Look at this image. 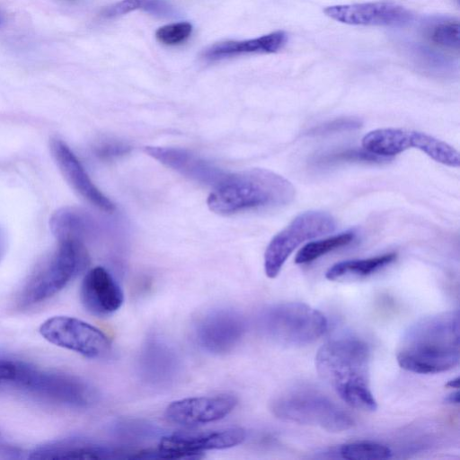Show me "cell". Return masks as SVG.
<instances>
[{
    "label": "cell",
    "mask_w": 460,
    "mask_h": 460,
    "mask_svg": "<svg viewBox=\"0 0 460 460\" xmlns=\"http://www.w3.org/2000/svg\"><path fill=\"white\" fill-rule=\"evenodd\" d=\"M84 307L96 316H108L117 312L124 302L122 288L103 267L97 266L84 275L80 288Z\"/></svg>",
    "instance_id": "obj_16"
},
{
    "label": "cell",
    "mask_w": 460,
    "mask_h": 460,
    "mask_svg": "<svg viewBox=\"0 0 460 460\" xmlns=\"http://www.w3.org/2000/svg\"><path fill=\"white\" fill-rule=\"evenodd\" d=\"M192 32V25L187 22H174L162 26L155 31L158 41L173 46L185 41Z\"/></svg>",
    "instance_id": "obj_30"
},
{
    "label": "cell",
    "mask_w": 460,
    "mask_h": 460,
    "mask_svg": "<svg viewBox=\"0 0 460 460\" xmlns=\"http://www.w3.org/2000/svg\"><path fill=\"white\" fill-rule=\"evenodd\" d=\"M370 350L353 337H341L324 343L315 356L319 376L350 407L374 411L376 401L369 386Z\"/></svg>",
    "instance_id": "obj_2"
},
{
    "label": "cell",
    "mask_w": 460,
    "mask_h": 460,
    "mask_svg": "<svg viewBox=\"0 0 460 460\" xmlns=\"http://www.w3.org/2000/svg\"><path fill=\"white\" fill-rule=\"evenodd\" d=\"M181 367L177 351L165 340L152 336L146 341L137 359V373L146 385L166 387L176 381Z\"/></svg>",
    "instance_id": "obj_14"
},
{
    "label": "cell",
    "mask_w": 460,
    "mask_h": 460,
    "mask_svg": "<svg viewBox=\"0 0 460 460\" xmlns=\"http://www.w3.org/2000/svg\"><path fill=\"white\" fill-rule=\"evenodd\" d=\"M411 147L421 150L442 164L450 167L460 164L459 153L455 147L427 133L411 130Z\"/></svg>",
    "instance_id": "obj_23"
},
{
    "label": "cell",
    "mask_w": 460,
    "mask_h": 460,
    "mask_svg": "<svg viewBox=\"0 0 460 460\" xmlns=\"http://www.w3.org/2000/svg\"><path fill=\"white\" fill-rule=\"evenodd\" d=\"M49 227L58 242L77 240L84 237L90 230L89 218L82 211L74 208H61L56 210L50 219Z\"/></svg>",
    "instance_id": "obj_21"
},
{
    "label": "cell",
    "mask_w": 460,
    "mask_h": 460,
    "mask_svg": "<svg viewBox=\"0 0 460 460\" xmlns=\"http://www.w3.org/2000/svg\"><path fill=\"white\" fill-rule=\"evenodd\" d=\"M366 151L387 159L411 147V130L388 128H378L366 134L362 138Z\"/></svg>",
    "instance_id": "obj_20"
},
{
    "label": "cell",
    "mask_w": 460,
    "mask_h": 460,
    "mask_svg": "<svg viewBox=\"0 0 460 460\" xmlns=\"http://www.w3.org/2000/svg\"><path fill=\"white\" fill-rule=\"evenodd\" d=\"M14 363L11 384L40 399L77 409L88 408L97 401L96 390L75 376L41 370L17 360Z\"/></svg>",
    "instance_id": "obj_6"
},
{
    "label": "cell",
    "mask_w": 460,
    "mask_h": 460,
    "mask_svg": "<svg viewBox=\"0 0 460 460\" xmlns=\"http://www.w3.org/2000/svg\"><path fill=\"white\" fill-rule=\"evenodd\" d=\"M237 402V398L228 394L184 398L167 406L165 418L175 425L195 427L224 419Z\"/></svg>",
    "instance_id": "obj_12"
},
{
    "label": "cell",
    "mask_w": 460,
    "mask_h": 460,
    "mask_svg": "<svg viewBox=\"0 0 460 460\" xmlns=\"http://www.w3.org/2000/svg\"><path fill=\"white\" fill-rule=\"evenodd\" d=\"M89 257L82 241L58 242L50 259L24 286L19 303L31 306L44 302L64 289L88 265Z\"/></svg>",
    "instance_id": "obj_5"
},
{
    "label": "cell",
    "mask_w": 460,
    "mask_h": 460,
    "mask_svg": "<svg viewBox=\"0 0 460 460\" xmlns=\"http://www.w3.org/2000/svg\"><path fill=\"white\" fill-rule=\"evenodd\" d=\"M15 374L14 360H0V385L11 384Z\"/></svg>",
    "instance_id": "obj_32"
},
{
    "label": "cell",
    "mask_w": 460,
    "mask_h": 460,
    "mask_svg": "<svg viewBox=\"0 0 460 460\" xmlns=\"http://www.w3.org/2000/svg\"><path fill=\"white\" fill-rule=\"evenodd\" d=\"M52 155L67 182L86 200L98 208L112 212L115 205L93 182L70 147L61 139L50 142Z\"/></svg>",
    "instance_id": "obj_17"
},
{
    "label": "cell",
    "mask_w": 460,
    "mask_h": 460,
    "mask_svg": "<svg viewBox=\"0 0 460 460\" xmlns=\"http://www.w3.org/2000/svg\"><path fill=\"white\" fill-rule=\"evenodd\" d=\"M323 13L340 22L362 26H404L413 17L408 9L391 2L332 5Z\"/></svg>",
    "instance_id": "obj_13"
},
{
    "label": "cell",
    "mask_w": 460,
    "mask_h": 460,
    "mask_svg": "<svg viewBox=\"0 0 460 460\" xmlns=\"http://www.w3.org/2000/svg\"><path fill=\"white\" fill-rule=\"evenodd\" d=\"M334 217L319 210L305 211L293 219L270 242L264 253V271L274 279L280 272L290 254L303 243L332 233Z\"/></svg>",
    "instance_id": "obj_8"
},
{
    "label": "cell",
    "mask_w": 460,
    "mask_h": 460,
    "mask_svg": "<svg viewBox=\"0 0 460 460\" xmlns=\"http://www.w3.org/2000/svg\"><path fill=\"white\" fill-rule=\"evenodd\" d=\"M6 234L4 229L0 226V261L2 260L6 250Z\"/></svg>",
    "instance_id": "obj_34"
},
{
    "label": "cell",
    "mask_w": 460,
    "mask_h": 460,
    "mask_svg": "<svg viewBox=\"0 0 460 460\" xmlns=\"http://www.w3.org/2000/svg\"><path fill=\"white\" fill-rule=\"evenodd\" d=\"M270 411L282 420L319 427L332 432L348 430L354 424L346 411L314 390L285 392L272 400Z\"/></svg>",
    "instance_id": "obj_7"
},
{
    "label": "cell",
    "mask_w": 460,
    "mask_h": 460,
    "mask_svg": "<svg viewBox=\"0 0 460 460\" xmlns=\"http://www.w3.org/2000/svg\"><path fill=\"white\" fill-rule=\"evenodd\" d=\"M195 332L202 349L222 355L232 351L241 342L246 332V321L234 309H214L199 321Z\"/></svg>",
    "instance_id": "obj_11"
},
{
    "label": "cell",
    "mask_w": 460,
    "mask_h": 460,
    "mask_svg": "<svg viewBox=\"0 0 460 460\" xmlns=\"http://www.w3.org/2000/svg\"><path fill=\"white\" fill-rule=\"evenodd\" d=\"M145 152L179 173L201 183H217L225 175L217 167L185 149L146 146Z\"/></svg>",
    "instance_id": "obj_18"
},
{
    "label": "cell",
    "mask_w": 460,
    "mask_h": 460,
    "mask_svg": "<svg viewBox=\"0 0 460 460\" xmlns=\"http://www.w3.org/2000/svg\"><path fill=\"white\" fill-rule=\"evenodd\" d=\"M458 310L426 316L403 333L396 359L404 370L437 374L456 367L460 360Z\"/></svg>",
    "instance_id": "obj_1"
},
{
    "label": "cell",
    "mask_w": 460,
    "mask_h": 460,
    "mask_svg": "<svg viewBox=\"0 0 460 460\" xmlns=\"http://www.w3.org/2000/svg\"><path fill=\"white\" fill-rule=\"evenodd\" d=\"M356 236L357 232L350 229L326 239L309 242L298 251L295 262L296 264L309 263L332 251L349 244Z\"/></svg>",
    "instance_id": "obj_25"
},
{
    "label": "cell",
    "mask_w": 460,
    "mask_h": 460,
    "mask_svg": "<svg viewBox=\"0 0 460 460\" xmlns=\"http://www.w3.org/2000/svg\"><path fill=\"white\" fill-rule=\"evenodd\" d=\"M397 255L389 252L367 259L347 260L331 266L325 272L329 280H337L347 277H365L391 264Z\"/></svg>",
    "instance_id": "obj_22"
},
{
    "label": "cell",
    "mask_w": 460,
    "mask_h": 460,
    "mask_svg": "<svg viewBox=\"0 0 460 460\" xmlns=\"http://www.w3.org/2000/svg\"><path fill=\"white\" fill-rule=\"evenodd\" d=\"M128 147L121 145H104L98 148V155L102 157H111L128 152Z\"/></svg>",
    "instance_id": "obj_33"
},
{
    "label": "cell",
    "mask_w": 460,
    "mask_h": 460,
    "mask_svg": "<svg viewBox=\"0 0 460 460\" xmlns=\"http://www.w3.org/2000/svg\"><path fill=\"white\" fill-rule=\"evenodd\" d=\"M135 10H142L158 17H171L174 14L172 6L165 0H121L105 7L102 15L113 18Z\"/></svg>",
    "instance_id": "obj_26"
},
{
    "label": "cell",
    "mask_w": 460,
    "mask_h": 460,
    "mask_svg": "<svg viewBox=\"0 0 460 460\" xmlns=\"http://www.w3.org/2000/svg\"><path fill=\"white\" fill-rule=\"evenodd\" d=\"M385 158L376 156L365 149H346L338 152H332L320 155L316 160V164L320 166H329L344 162H371L376 163L385 161Z\"/></svg>",
    "instance_id": "obj_29"
},
{
    "label": "cell",
    "mask_w": 460,
    "mask_h": 460,
    "mask_svg": "<svg viewBox=\"0 0 460 460\" xmlns=\"http://www.w3.org/2000/svg\"><path fill=\"white\" fill-rule=\"evenodd\" d=\"M288 40L283 31H277L245 40H230L214 44L203 52V58L217 61L250 53H274L281 49Z\"/></svg>",
    "instance_id": "obj_19"
},
{
    "label": "cell",
    "mask_w": 460,
    "mask_h": 460,
    "mask_svg": "<svg viewBox=\"0 0 460 460\" xmlns=\"http://www.w3.org/2000/svg\"><path fill=\"white\" fill-rule=\"evenodd\" d=\"M295 194V187L283 176L266 169H251L224 175L215 184L207 204L215 213L231 215L287 205Z\"/></svg>",
    "instance_id": "obj_3"
},
{
    "label": "cell",
    "mask_w": 460,
    "mask_h": 460,
    "mask_svg": "<svg viewBox=\"0 0 460 460\" xmlns=\"http://www.w3.org/2000/svg\"><path fill=\"white\" fill-rule=\"evenodd\" d=\"M49 342L89 358L107 357L111 351L109 338L95 326L70 316H54L40 327Z\"/></svg>",
    "instance_id": "obj_9"
},
{
    "label": "cell",
    "mask_w": 460,
    "mask_h": 460,
    "mask_svg": "<svg viewBox=\"0 0 460 460\" xmlns=\"http://www.w3.org/2000/svg\"><path fill=\"white\" fill-rule=\"evenodd\" d=\"M138 451L110 446L85 438L72 437L34 447L30 459H124L137 458Z\"/></svg>",
    "instance_id": "obj_15"
},
{
    "label": "cell",
    "mask_w": 460,
    "mask_h": 460,
    "mask_svg": "<svg viewBox=\"0 0 460 460\" xmlns=\"http://www.w3.org/2000/svg\"><path fill=\"white\" fill-rule=\"evenodd\" d=\"M110 432L119 440L135 442L155 438L160 430L153 423L143 420L120 419L111 425Z\"/></svg>",
    "instance_id": "obj_27"
},
{
    "label": "cell",
    "mask_w": 460,
    "mask_h": 460,
    "mask_svg": "<svg viewBox=\"0 0 460 460\" xmlns=\"http://www.w3.org/2000/svg\"><path fill=\"white\" fill-rule=\"evenodd\" d=\"M245 438L242 428L166 435L160 439L156 450H146L145 458H195L204 451L235 447Z\"/></svg>",
    "instance_id": "obj_10"
},
{
    "label": "cell",
    "mask_w": 460,
    "mask_h": 460,
    "mask_svg": "<svg viewBox=\"0 0 460 460\" xmlns=\"http://www.w3.org/2000/svg\"><path fill=\"white\" fill-rule=\"evenodd\" d=\"M4 14H3V13L0 11V26L2 25V23L4 22Z\"/></svg>",
    "instance_id": "obj_37"
},
{
    "label": "cell",
    "mask_w": 460,
    "mask_h": 460,
    "mask_svg": "<svg viewBox=\"0 0 460 460\" xmlns=\"http://www.w3.org/2000/svg\"><path fill=\"white\" fill-rule=\"evenodd\" d=\"M459 384H460V378H459V376H456V377H455V378H453V379L449 380V381L446 384V385H447V387H450V388H456V389H457V388H459Z\"/></svg>",
    "instance_id": "obj_36"
},
{
    "label": "cell",
    "mask_w": 460,
    "mask_h": 460,
    "mask_svg": "<svg viewBox=\"0 0 460 460\" xmlns=\"http://www.w3.org/2000/svg\"><path fill=\"white\" fill-rule=\"evenodd\" d=\"M459 399H460L459 392L456 391V392H454V393L450 394L449 395H447L445 398V401L450 404H458Z\"/></svg>",
    "instance_id": "obj_35"
},
{
    "label": "cell",
    "mask_w": 460,
    "mask_h": 460,
    "mask_svg": "<svg viewBox=\"0 0 460 460\" xmlns=\"http://www.w3.org/2000/svg\"><path fill=\"white\" fill-rule=\"evenodd\" d=\"M361 121L354 118L337 119L323 123L309 131L310 135H325L341 131L354 130L361 127Z\"/></svg>",
    "instance_id": "obj_31"
},
{
    "label": "cell",
    "mask_w": 460,
    "mask_h": 460,
    "mask_svg": "<svg viewBox=\"0 0 460 460\" xmlns=\"http://www.w3.org/2000/svg\"><path fill=\"white\" fill-rule=\"evenodd\" d=\"M428 36L436 46L452 51H459L460 25L457 19L447 18L435 22Z\"/></svg>",
    "instance_id": "obj_28"
},
{
    "label": "cell",
    "mask_w": 460,
    "mask_h": 460,
    "mask_svg": "<svg viewBox=\"0 0 460 460\" xmlns=\"http://www.w3.org/2000/svg\"><path fill=\"white\" fill-rule=\"evenodd\" d=\"M327 454L331 457L349 460H376L390 458L393 451L389 447L381 443L356 441L334 447Z\"/></svg>",
    "instance_id": "obj_24"
},
{
    "label": "cell",
    "mask_w": 460,
    "mask_h": 460,
    "mask_svg": "<svg viewBox=\"0 0 460 460\" xmlns=\"http://www.w3.org/2000/svg\"><path fill=\"white\" fill-rule=\"evenodd\" d=\"M261 334L285 346H305L327 330L326 317L317 309L298 302H286L262 309L257 319Z\"/></svg>",
    "instance_id": "obj_4"
}]
</instances>
